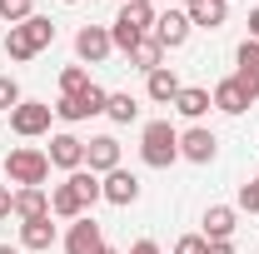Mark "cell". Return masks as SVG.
<instances>
[{
    "instance_id": "8992f818",
    "label": "cell",
    "mask_w": 259,
    "mask_h": 254,
    "mask_svg": "<svg viewBox=\"0 0 259 254\" xmlns=\"http://www.w3.org/2000/svg\"><path fill=\"white\" fill-rule=\"evenodd\" d=\"M75 55L80 65H100L115 55V40H110V25H80L75 30Z\"/></svg>"
},
{
    "instance_id": "f546056e",
    "label": "cell",
    "mask_w": 259,
    "mask_h": 254,
    "mask_svg": "<svg viewBox=\"0 0 259 254\" xmlns=\"http://www.w3.org/2000/svg\"><path fill=\"white\" fill-rule=\"evenodd\" d=\"M239 209H249V215H259V175L249 180V185H239Z\"/></svg>"
},
{
    "instance_id": "30bf717a",
    "label": "cell",
    "mask_w": 259,
    "mask_h": 254,
    "mask_svg": "<svg viewBox=\"0 0 259 254\" xmlns=\"http://www.w3.org/2000/svg\"><path fill=\"white\" fill-rule=\"evenodd\" d=\"M105 244V234H100L95 215H80V220H70V234H65V254H100Z\"/></svg>"
},
{
    "instance_id": "ab89813d",
    "label": "cell",
    "mask_w": 259,
    "mask_h": 254,
    "mask_svg": "<svg viewBox=\"0 0 259 254\" xmlns=\"http://www.w3.org/2000/svg\"><path fill=\"white\" fill-rule=\"evenodd\" d=\"M115 5H130V0H115Z\"/></svg>"
},
{
    "instance_id": "e0dca14e",
    "label": "cell",
    "mask_w": 259,
    "mask_h": 254,
    "mask_svg": "<svg viewBox=\"0 0 259 254\" xmlns=\"http://www.w3.org/2000/svg\"><path fill=\"white\" fill-rule=\"evenodd\" d=\"M15 220H40V215H50V190H15V209H10Z\"/></svg>"
},
{
    "instance_id": "d6986e66",
    "label": "cell",
    "mask_w": 259,
    "mask_h": 254,
    "mask_svg": "<svg viewBox=\"0 0 259 254\" xmlns=\"http://www.w3.org/2000/svg\"><path fill=\"white\" fill-rule=\"evenodd\" d=\"M50 215H55V220H80V215H85V204H80V194H75L70 180L50 190Z\"/></svg>"
},
{
    "instance_id": "836d02e7",
    "label": "cell",
    "mask_w": 259,
    "mask_h": 254,
    "mask_svg": "<svg viewBox=\"0 0 259 254\" xmlns=\"http://www.w3.org/2000/svg\"><path fill=\"white\" fill-rule=\"evenodd\" d=\"M249 40H259V5L249 10Z\"/></svg>"
},
{
    "instance_id": "44dd1931",
    "label": "cell",
    "mask_w": 259,
    "mask_h": 254,
    "mask_svg": "<svg viewBox=\"0 0 259 254\" xmlns=\"http://www.w3.org/2000/svg\"><path fill=\"white\" fill-rule=\"evenodd\" d=\"M130 65H135V70H145V75H150V70H160V65H164V45L155 40V35H145V40L130 50Z\"/></svg>"
},
{
    "instance_id": "ba28073f",
    "label": "cell",
    "mask_w": 259,
    "mask_h": 254,
    "mask_svg": "<svg viewBox=\"0 0 259 254\" xmlns=\"http://www.w3.org/2000/svg\"><path fill=\"white\" fill-rule=\"evenodd\" d=\"M45 155H50L55 170L75 175V170H85V140H80V135H70V130H65V135H50V150H45Z\"/></svg>"
},
{
    "instance_id": "9a60e30c",
    "label": "cell",
    "mask_w": 259,
    "mask_h": 254,
    "mask_svg": "<svg viewBox=\"0 0 259 254\" xmlns=\"http://www.w3.org/2000/svg\"><path fill=\"white\" fill-rule=\"evenodd\" d=\"M180 90H185V85H180V75H175L169 65H160V70H150V75H145V95L155 100V105H175Z\"/></svg>"
},
{
    "instance_id": "5b68a950",
    "label": "cell",
    "mask_w": 259,
    "mask_h": 254,
    "mask_svg": "<svg viewBox=\"0 0 259 254\" xmlns=\"http://www.w3.org/2000/svg\"><path fill=\"white\" fill-rule=\"evenodd\" d=\"M50 120H55V110H50L45 100H20V105L10 110V130H15L20 140H40V135H50Z\"/></svg>"
},
{
    "instance_id": "277c9868",
    "label": "cell",
    "mask_w": 259,
    "mask_h": 254,
    "mask_svg": "<svg viewBox=\"0 0 259 254\" xmlns=\"http://www.w3.org/2000/svg\"><path fill=\"white\" fill-rule=\"evenodd\" d=\"M209 100H214V110H220V115H244V110L259 100V85L239 80V75H225V80L209 90Z\"/></svg>"
},
{
    "instance_id": "d4e9b609",
    "label": "cell",
    "mask_w": 259,
    "mask_h": 254,
    "mask_svg": "<svg viewBox=\"0 0 259 254\" xmlns=\"http://www.w3.org/2000/svg\"><path fill=\"white\" fill-rule=\"evenodd\" d=\"M5 55L15 65H25V60H35V45H30V35L20 30V25H10V35H5Z\"/></svg>"
},
{
    "instance_id": "6da1fadb",
    "label": "cell",
    "mask_w": 259,
    "mask_h": 254,
    "mask_svg": "<svg viewBox=\"0 0 259 254\" xmlns=\"http://www.w3.org/2000/svg\"><path fill=\"white\" fill-rule=\"evenodd\" d=\"M5 180L20 185V190H45V180H50V155L35 150V145H15V150L5 155Z\"/></svg>"
},
{
    "instance_id": "74e56055",
    "label": "cell",
    "mask_w": 259,
    "mask_h": 254,
    "mask_svg": "<svg viewBox=\"0 0 259 254\" xmlns=\"http://www.w3.org/2000/svg\"><path fill=\"white\" fill-rule=\"evenodd\" d=\"M60 5H80V0H60Z\"/></svg>"
},
{
    "instance_id": "5bb4252c",
    "label": "cell",
    "mask_w": 259,
    "mask_h": 254,
    "mask_svg": "<svg viewBox=\"0 0 259 254\" xmlns=\"http://www.w3.org/2000/svg\"><path fill=\"white\" fill-rule=\"evenodd\" d=\"M185 15H190L194 30H225V20H229V0H194Z\"/></svg>"
},
{
    "instance_id": "83f0119b",
    "label": "cell",
    "mask_w": 259,
    "mask_h": 254,
    "mask_svg": "<svg viewBox=\"0 0 259 254\" xmlns=\"http://www.w3.org/2000/svg\"><path fill=\"white\" fill-rule=\"evenodd\" d=\"M20 100H25V95H20V85H15L10 75H0V115H10Z\"/></svg>"
},
{
    "instance_id": "1f68e13d",
    "label": "cell",
    "mask_w": 259,
    "mask_h": 254,
    "mask_svg": "<svg viewBox=\"0 0 259 254\" xmlns=\"http://www.w3.org/2000/svg\"><path fill=\"white\" fill-rule=\"evenodd\" d=\"M130 254H160V244H155V239H135V244H130Z\"/></svg>"
},
{
    "instance_id": "4fadbf2b",
    "label": "cell",
    "mask_w": 259,
    "mask_h": 254,
    "mask_svg": "<svg viewBox=\"0 0 259 254\" xmlns=\"http://www.w3.org/2000/svg\"><path fill=\"white\" fill-rule=\"evenodd\" d=\"M199 224H204V239L214 244V239H234V229H239V215H234V204H209Z\"/></svg>"
},
{
    "instance_id": "484cf974",
    "label": "cell",
    "mask_w": 259,
    "mask_h": 254,
    "mask_svg": "<svg viewBox=\"0 0 259 254\" xmlns=\"http://www.w3.org/2000/svg\"><path fill=\"white\" fill-rule=\"evenodd\" d=\"M85 85H90V70L85 65H65L60 70V95H80Z\"/></svg>"
},
{
    "instance_id": "f35d334b",
    "label": "cell",
    "mask_w": 259,
    "mask_h": 254,
    "mask_svg": "<svg viewBox=\"0 0 259 254\" xmlns=\"http://www.w3.org/2000/svg\"><path fill=\"white\" fill-rule=\"evenodd\" d=\"M140 5H155V0H140Z\"/></svg>"
},
{
    "instance_id": "f1b7e54d",
    "label": "cell",
    "mask_w": 259,
    "mask_h": 254,
    "mask_svg": "<svg viewBox=\"0 0 259 254\" xmlns=\"http://www.w3.org/2000/svg\"><path fill=\"white\" fill-rule=\"evenodd\" d=\"M175 254H209V239L204 234H180L175 239Z\"/></svg>"
},
{
    "instance_id": "e575fe53",
    "label": "cell",
    "mask_w": 259,
    "mask_h": 254,
    "mask_svg": "<svg viewBox=\"0 0 259 254\" xmlns=\"http://www.w3.org/2000/svg\"><path fill=\"white\" fill-rule=\"evenodd\" d=\"M100 254H120V249H115V244H100Z\"/></svg>"
},
{
    "instance_id": "8d00e7d4",
    "label": "cell",
    "mask_w": 259,
    "mask_h": 254,
    "mask_svg": "<svg viewBox=\"0 0 259 254\" xmlns=\"http://www.w3.org/2000/svg\"><path fill=\"white\" fill-rule=\"evenodd\" d=\"M180 5H185V10H190V5H194V0H180Z\"/></svg>"
},
{
    "instance_id": "3957f363",
    "label": "cell",
    "mask_w": 259,
    "mask_h": 254,
    "mask_svg": "<svg viewBox=\"0 0 259 254\" xmlns=\"http://www.w3.org/2000/svg\"><path fill=\"white\" fill-rule=\"evenodd\" d=\"M150 30H155V5L130 0V5H120V15H115V25H110V40H115V50H120V55H130V50H135Z\"/></svg>"
},
{
    "instance_id": "7c38bea8",
    "label": "cell",
    "mask_w": 259,
    "mask_h": 254,
    "mask_svg": "<svg viewBox=\"0 0 259 254\" xmlns=\"http://www.w3.org/2000/svg\"><path fill=\"white\" fill-rule=\"evenodd\" d=\"M100 185H105V204H115V209H130L140 199V175H130V170H110Z\"/></svg>"
},
{
    "instance_id": "4dcf8cb0",
    "label": "cell",
    "mask_w": 259,
    "mask_h": 254,
    "mask_svg": "<svg viewBox=\"0 0 259 254\" xmlns=\"http://www.w3.org/2000/svg\"><path fill=\"white\" fill-rule=\"evenodd\" d=\"M10 209H15V190L0 185V220H10Z\"/></svg>"
},
{
    "instance_id": "7402d4cb",
    "label": "cell",
    "mask_w": 259,
    "mask_h": 254,
    "mask_svg": "<svg viewBox=\"0 0 259 254\" xmlns=\"http://www.w3.org/2000/svg\"><path fill=\"white\" fill-rule=\"evenodd\" d=\"M65 180L75 185V194H80L85 209H95L100 199H105V185H100V175H90V170H75V175H65Z\"/></svg>"
},
{
    "instance_id": "4316f807",
    "label": "cell",
    "mask_w": 259,
    "mask_h": 254,
    "mask_svg": "<svg viewBox=\"0 0 259 254\" xmlns=\"http://www.w3.org/2000/svg\"><path fill=\"white\" fill-rule=\"evenodd\" d=\"M35 15V0H0V20H10V25H25Z\"/></svg>"
},
{
    "instance_id": "2e32d148",
    "label": "cell",
    "mask_w": 259,
    "mask_h": 254,
    "mask_svg": "<svg viewBox=\"0 0 259 254\" xmlns=\"http://www.w3.org/2000/svg\"><path fill=\"white\" fill-rule=\"evenodd\" d=\"M209 105H214V100H209V90H199V85H185V90L175 95V110H180L190 125H199V120L209 115Z\"/></svg>"
},
{
    "instance_id": "d6a6232c",
    "label": "cell",
    "mask_w": 259,
    "mask_h": 254,
    "mask_svg": "<svg viewBox=\"0 0 259 254\" xmlns=\"http://www.w3.org/2000/svg\"><path fill=\"white\" fill-rule=\"evenodd\" d=\"M209 254H234V244H229V239H214V244H209Z\"/></svg>"
},
{
    "instance_id": "9c48e42d",
    "label": "cell",
    "mask_w": 259,
    "mask_h": 254,
    "mask_svg": "<svg viewBox=\"0 0 259 254\" xmlns=\"http://www.w3.org/2000/svg\"><path fill=\"white\" fill-rule=\"evenodd\" d=\"M85 170L100 175V180H105L110 170H120V140H115V135H95V140L85 145Z\"/></svg>"
},
{
    "instance_id": "7a4b0ae2",
    "label": "cell",
    "mask_w": 259,
    "mask_h": 254,
    "mask_svg": "<svg viewBox=\"0 0 259 254\" xmlns=\"http://www.w3.org/2000/svg\"><path fill=\"white\" fill-rule=\"evenodd\" d=\"M140 159L150 170H169L180 159V130L169 125V120H150V125L140 130Z\"/></svg>"
},
{
    "instance_id": "603a6c76",
    "label": "cell",
    "mask_w": 259,
    "mask_h": 254,
    "mask_svg": "<svg viewBox=\"0 0 259 254\" xmlns=\"http://www.w3.org/2000/svg\"><path fill=\"white\" fill-rule=\"evenodd\" d=\"M20 30L30 35V45H35V55H40V50H50V45H55V25H50V15H30V20H25V25H20Z\"/></svg>"
},
{
    "instance_id": "52a82bcc",
    "label": "cell",
    "mask_w": 259,
    "mask_h": 254,
    "mask_svg": "<svg viewBox=\"0 0 259 254\" xmlns=\"http://www.w3.org/2000/svg\"><path fill=\"white\" fill-rule=\"evenodd\" d=\"M214 155H220V140H214V130H209V125L180 130V159H190V164H209Z\"/></svg>"
},
{
    "instance_id": "ffe728a7",
    "label": "cell",
    "mask_w": 259,
    "mask_h": 254,
    "mask_svg": "<svg viewBox=\"0 0 259 254\" xmlns=\"http://www.w3.org/2000/svg\"><path fill=\"white\" fill-rule=\"evenodd\" d=\"M105 115H110L115 125H135V120H140V100L130 95V90H110V100H105Z\"/></svg>"
},
{
    "instance_id": "d590c367",
    "label": "cell",
    "mask_w": 259,
    "mask_h": 254,
    "mask_svg": "<svg viewBox=\"0 0 259 254\" xmlns=\"http://www.w3.org/2000/svg\"><path fill=\"white\" fill-rule=\"evenodd\" d=\"M0 254H20V249H15V244H0Z\"/></svg>"
},
{
    "instance_id": "8fae6325",
    "label": "cell",
    "mask_w": 259,
    "mask_h": 254,
    "mask_svg": "<svg viewBox=\"0 0 259 254\" xmlns=\"http://www.w3.org/2000/svg\"><path fill=\"white\" fill-rule=\"evenodd\" d=\"M190 15H185V10H164V15H155V40H160L164 50H180V45H185V40H190Z\"/></svg>"
},
{
    "instance_id": "cb8c5ba5",
    "label": "cell",
    "mask_w": 259,
    "mask_h": 254,
    "mask_svg": "<svg viewBox=\"0 0 259 254\" xmlns=\"http://www.w3.org/2000/svg\"><path fill=\"white\" fill-rule=\"evenodd\" d=\"M234 60H239V80H249V85H259V40H244L239 50H234Z\"/></svg>"
},
{
    "instance_id": "ac0fdd59",
    "label": "cell",
    "mask_w": 259,
    "mask_h": 254,
    "mask_svg": "<svg viewBox=\"0 0 259 254\" xmlns=\"http://www.w3.org/2000/svg\"><path fill=\"white\" fill-rule=\"evenodd\" d=\"M50 244H55V224H50V215L20 224V249H50Z\"/></svg>"
}]
</instances>
